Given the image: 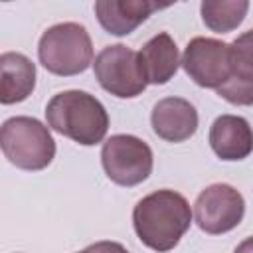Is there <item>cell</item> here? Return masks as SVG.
Wrapping results in <instances>:
<instances>
[{"label": "cell", "mask_w": 253, "mask_h": 253, "mask_svg": "<svg viewBox=\"0 0 253 253\" xmlns=\"http://www.w3.org/2000/svg\"><path fill=\"white\" fill-rule=\"evenodd\" d=\"M194 211L188 200L174 190H156L136 202L132 225L148 249L156 253L172 251L192 225Z\"/></svg>", "instance_id": "cell-1"}, {"label": "cell", "mask_w": 253, "mask_h": 253, "mask_svg": "<svg viewBox=\"0 0 253 253\" xmlns=\"http://www.w3.org/2000/svg\"><path fill=\"white\" fill-rule=\"evenodd\" d=\"M45 121L51 130L81 146L103 142L109 130V115L103 103L95 95L79 89L53 95L45 105Z\"/></svg>", "instance_id": "cell-2"}, {"label": "cell", "mask_w": 253, "mask_h": 253, "mask_svg": "<svg viewBox=\"0 0 253 253\" xmlns=\"http://www.w3.org/2000/svg\"><path fill=\"white\" fill-rule=\"evenodd\" d=\"M40 63L53 75L71 77L93 63V43L85 26L61 22L47 28L38 43Z\"/></svg>", "instance_id": "cell-3"}, {"label": "cell", "mask_w": 253, "mask_h": 253, "mask_svg": "<svg viewBox=\"0 0 253 253\" xmlns=\"http://www.w3.org/2000/svg\"><path fill=\"white\" fill-rule=\"evenodd\" d=\"M0 146L10 164L28 172L47 168L55 156L49 128L34 117L6 119L0 128Z\"/></svg>", "instance_id": "cell-4"}, {"label": "cell", "mask_w": 253, "mask_h": 253, "mask_svg": "<svg viewBox=\"0 0 253 253\" xmlns=\"http://www.w3.org/2000/svg\"><path fill=\"white\" fill-rule=\"evenodd\" d=\"M101 164L107 178L119 186H138L154 166L152 148L134 134H113L103 142Z\"/></svg>", "instance_id": "cell-5"}, {"label": "cell", "mask_w": 253, "mask_h": 253, "mask_svg": "<svg viewBox=\"0 0 253 253\" xmlns=\"http://www.w3.org/2000/svg\"><path fill=\"white\" fill-rule=\"evenodd\" d=\"M93 73L99 85L119 99L138 97L148 85L138 63V53L123 43L103 47L95 55Z\"/></svg>", "instance_id": "cell-6"}, {"label": "cell", "mask_w": 253, "mask_h": 253, "mask_svg": "<svg viewBox=\"0 0 253 253\" xmlns=\"http://www.w3.org/2000/svg\"><path fill=\"white\" fill-rule=\"evenodd\" d=\"M182 67L188 77L206 89H219L231 75V43L215 38H194L182 53Z\"/></svg>", "instance_id": "cell-7"}, {"label": "cell", "mask_w": 253, "mask_h": 253, "mask_svg": "<svg viewBox=\"0 0 253 253\" xmlns=\"http://www.w3.org/2000/svg\"><path fill=\"white\" fill-rule=\"evenodd\" d=\"M245 215V200L229 184H211L202 190L194 202L196 225L210 233L221 235L235 229Z\"/></svg>", "instance_id": "cell-8"}, {"label": "cell", "mask_w": 253, "mask_h": 253, "mask_svg": "<svg viewBox=\"0 0 253 253\" xmlns=\"http://www.w3.org/2000/svg\"><path fill=\"white\" fill-rule=\"evenodd\" d=\"M233 69L229 79L215 91L231 105H253V30L239 34L231 42Z\"/></svg>", "instance_id": "cell-9"}, {"label": "cell", "mask_w": 253, "mask_h": 253, "mask_svg": "<svg viewBox=\"0 0 253 253\" xmlns=\"http://www.w3.org/2000/svg\"><path fill=\"white\" fill-rule=\"evenodd\" d=\"M150 125L162 140L184 142L198 130V111L182 97H164L154 105Z\"/></svg>", "instance_id": "cell-10"}, {"label": "cell", "mask_w": 253, "mask_h": 253, "mask_svg": "<svg viewBox=\"0 0 253 253\" xmlns=\"http://www.w3.org/2000/svg\"><path fill=\"white\" fill-rule=\"evenodd\" d=\"M208 140L215 156L227 162L243 160L253 152V128L237 115H219L210 126Z\"/></svg>", "instance_id": "cell-11"}, {"label": "cell", "mask_w": 253, "mask_h": 253, "mask_svg": "<svg viewBox=\"0 0 253 253\" xmlns=\"http://www.w3.org/2000/svg\"><path fill=\"white\" fill-rule=\"evenodd\" d=\"M158 8L162 6L148 0H97L95 16L107 34L128 36Z\"/></svg>", "instance_id": "cell-12"}, {"label": "cell", "mask_w": 253, "mask_h": 253, "mask_svg": "<svg viewBox=\"0 0 253 253\" xmlns=\"http://www.w3.org/2000/svg\"><path fill=\"white\" fill-rule=\"evenodd\" d=\"M138 63L148 85H164L176 75L182 59L172 36L158 32L140 47Z\"/></svg>", "instance_id": "cell-13"}, {"label": "cell", "mask_w": 253, "mask_h": 253, "mask_svg": "<svg viewBox=\"0 0 253 253\" xmlns=\"http://www.w3.org/2000/svg\"><path fill=\"white\" fill-rule=\"evenodd\" d=\"M36 89V63L20 51L0 55V103L14 105L26 101Z\"/></svg>", "instance_id": "cell-14"}, {"label": "cell", "mask_w": 253, "mask_h": 253, "mask_svg": "<svg viewBox=\"0 0 253 253\" xmlns=\"http://www.w3.org/2000/svg\"><path fill=\"white\" fill-rule=\"evenodd\" d=\"M249 10L247 0H204L200 6L206 28L215 34H227L241 26Z\"/></svg>", "instance_id": "cell-15"}, {"label": "cell", "mask_w": 253, "mask_h": 253, "mask_svg": "<svg viewBox=\"0 0 253 253\" xmlns=\"http://www.w3.org/2000/svg\"><path fill=\"white\" fill-rule=\"evenodd\" d=\"M79 253H128V251L117 241H97V243H91L89 247H85Z\"/></svg>", "instance_id": "cell-16"}, {"label": "cell", "mask_w": 253, "mask_h": 253, "mask_svg": "<svg viewBox=\"0 0 253 253\" xmlns=\"http://www.w3.org/2000/svg\"><path fill=\"white\" fill-rule=\"evenodd\" d=\"M233 253H253V235L247 237V239H243V241L235 247Z\"/></svg>", "instance_id": "cell-17"}]
</instances>
